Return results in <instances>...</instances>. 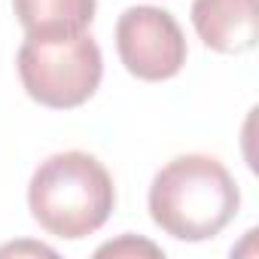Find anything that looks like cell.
Listing matches in <instances>:
<instances>
[{"mask_svg":"<svg viewBox=\"0 0 259 259\" xmlns=\"http://www.w3.org/2000/svg\"><path fill=\"white\" fill-rule=\"evenodd\" d=\"M241 207V189L229 168L204 153L171 159L150 183V217L177 241L217 238Z\"/></svg>","mask_w":259,"mask_h":259,"instance_id":"cell-1","label":"cell"},{"mask_svg":"<svg viewBox=\"0 0 259 259\" xmlns=\"http://www.w3.org/2000/svg\"><path fill=\"white\" fill-rule=\"evenodd\" d=\"M31 217L55 238L79 241L95 235L116 207L110 171L89 153H55L28 183Z\"/></svg>","mask_w":259,"mask_h":259,"instance_id":"cell-2","label":"cell"},{"mask_svg":"<svg viewBox=\"0 0 259 259\" xmlns=\"http://www.w3.org/2000/svg\"><path fill=\"white\" fill-rule=\"evenodd\" d=\"M25 92L49 110L85 104L104 76V58L89 31L64 37H25L19 49Z\"/></svg>","mask_w":259,"mask_h":259,"instance_id":"cell-3","label":"cell"},{"mask_svg":"<svg viewBox=\"0 0 259 259\" xmlns=\"http://www.w3.org/2000/svg\"><path fill=\"white\" fill-rule=\"evenodd\" d=\"M116 52L128 73L147 82L177 76L189 55L183 28L168 10L159 7H128L119 16Z\"/></svg>","mask_w":259,"mask_h":259,"instance_id":"cell-4","label":"cell"},{"mask_svg":"<svg viewBox=\"0 0 259 259\" xmlns=\"http://www.w3.org/2000/svg\"><path fill=\"white\" fill-rule=\"evenodd\" d=\"M192 28L201 43L223 55L256 46V0H192Z\"/></svg>","mask_w":259,"mask_h":259,"instance_id":"cell-5","label":"cell"},{"mask_svg":"<svg viewBox=\"0 0 259 259\" xmlns=\"http://www.w3.org/2000/svg\"><path fill=\"white\" fill-rule=\"evenodd\" d=\"M95 0H13L19 25L28 37H64L92 28Z\"/></svg>","mask_w":259,"mask_h":259,"instance_id":"cell-6","label":"cell"},{"mask_svg":"<svg viewBox=\"0 0 259 259\" xmlns=\"http://www.w3.org/2000/svg\"><path fill=\"white\" fill-rule=\"evenodd\" d=\"M98 256H162V247H156L153 241L135 238V235H122L119 241L98 247Z\"/></svg>","mask_w":259,"mask_h":259,"instance_id":"cell-7","label":"cell"}]
</instances>
